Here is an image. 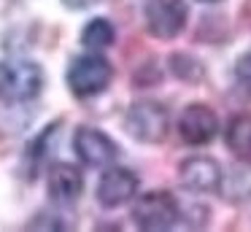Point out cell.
Segmentation results:
<instances>
[{
    "mask_svg": "<svg viewBox=\"0 0 251 232\" xmlns=\"http://www.w3.org/2000/svg\"><path fill=\"white\" fill-rule=\"evenodd\" d=\"M138 194V176L127 167H108L98 181V203L103 208L130 203Z\"/></svg>",
    "mask_w": 251,
    "mask_h": 232,
    "instance_id": "8",
    "label": "cell"
},
{
    "mask_svg": "<svg viewBox=\"0 0 251 232\" xmlns=\"http://www.w3.org/2000/svg\"><path fill=\"white\" fill-rule=\"evenodd\" d=\"M73 149H76L78 159L89 167H111L119 156L116 143L103 129L95 127H78L76 135H73Z\"/></svg>",
    "mask_w": 251,
    "mask_h": 232,
    "instance_id": "6",
    "label": "cell"
},
{
    "mask_svg": "<svg viewBox=\"0 0 251 232\" xmlns=\"http://www.w3.org/2000/svg\"><path fill=\"white\" fill-rule=\"evenodd\" d=\"M146 30L154 38H176L186 27V8L184 0H149L146 3Z\"/></svg>",
    "mask_w": 251,
    "mask_h": 232,
    "instance_id": "5",
    "label": "cell"
},
{
    "mask_svg": "<svg viewBox=\"0 0 251 232\" xmlns=\"http://www.w3.org/2000/svg\"><path fill=\"white\" fill-rule=\"evenodd\" d=\"M49 197L57 205H71L81 197L84 192V176L78 173L76 165H68V162H57L49 170Z\"/></svg>",
    "mask_w": 251,
    "mask_h": 232,
    "instance_id": "10",
    "label": "cell"
},
{
    "mask_svg": "<svg viewBox=\"0 0 251 232\" xmlns=\"http://www.w3.org/2000/svg\"><path fill=\"white\" fill-rule=\"evenodd\" d=\"M44 89V68L33 59H0V100L8 105L30 103Z\"/></svg>",
    "mask_w": 251,
    "mask_h": 232,
    "instance_id": "1",
    "label": "cell"
},
{
    "mask_svg": "<svg viewBox=\"0 0 251 232\" xmlns=\"http://www.w3.org/2000/svg\"><path fill=\"white\" fill-rule=\"evenodd\" d=\"M224 140L238 159H251V113H238L229 119Z\"/></svg>",
    "mask_w": 251,
    "mask_h": 232,
    "instance_id": "12",
    "label": "cell"
},
{
    "mask_svg": "<svg viewBox=\"0 0 251 232\" xmlns=\"http://www.w3.org/2000/svg\"><path fill=\"white\" fill-rule=\"evenodd\" d=\"M116 38V30L114 25H111L108 19H89L87 25H84L81 30V46L89 49V52H103V49H108L111 43H114Z\"/></svg>",
    "mask_w": 251,
    "mask_h": 232,
    "instance_id": "13",
    "label": "cell"
},
{
    "mask_svg": "<svg viewBox=\"0 0 251 232\" xmlns=\"http://www.w3.org/2000/svg\"><path fill=\"white\" fill-rule=\"evenodd\" d=\"M111 78H114V68L105 57H100V52L81 54L68 68V89L78 100H89V97L105 92Z\"/></svg>",
    "mask_w": 251,
    "mask_h": 232,
    "instance_id": "2",
    "label": "cell"
},
{
    "mask_svg": "<svg viewBox=\"0 0 251 232\" xmlns=\"http://www.w3.org/2000/svg\"><path fill=\"white\" fill-rule=\"evenodd\" d=\"M219 132V116L208 105H189L178 116V135L186 146H205Z\"/></svg>",
    "mask_w": 251,
    "mask_h": 232,
    "instance_id": "7",
    "label": "cell"
},
{
    "mask_svg": "<svg viewBox=\"0 0 251 232\" xmlns=\"http://www.w3.org/2000/svg\"><path fill=\"white\" fill-rule=\"evenodd\" d=\"M219 192L229 203H246L251 200V159H240V165L229 167V173H222Z\"/></svg>",
    "mask_w": 251,
    "mask_h": 232,
    "instance_id": "11",
    "label": "cell"
},
{
    "mask_svg": "<svg viewBox=\"0 0 251 232\" xmlns=\"http://www.w3.org/2000/svg\"><path fill=\"white\" fill-rule=\"evenodd\" d=\"M170 116L168 108L154 100H138L125 113V129L138 143H159L168 135Z\"/></svg>",
    "mask_w": 251,
    "mask_h": 232,
    "instance_id": "3",
    "label": "cell"
},
{
    "mask_svg": "<svg viewBox=\"0 0 251 232\" xmlns=\"http://www.w3.org/2000/svg\"><path fill=\"white\" fill-rule=\"evenodd\" d=\"M178 178H181L186 192H195V194L219 192L222 167H219L216 159H211V156H189V159L181 162Z\"/></svg>",
    "mask_w": 251,
    "mask_h": 232,
    "instance_id": "9",
    "label": "cell"
},
{
    "mask_svg": "<svg viewBox=\"0 0 251 232\" xmlns=\"http://www.w3.org/2000/svg\"><path fill=\"white\" fill-rule=\"evenodd\" d=\"M132 221L141 230H149V232L170 230L178 221V203L168 192H149L135 200V205H132Z\"/></svg>",
    "mask_w": 251,
    "mask_h": 232,
    "instance_id": "4",
    "label": "cell"
},
{
    "mask_svg": "<svg viewBox=\"0 0 251 232\" xmlns=\"http://www.w3.org/2000/svg\"><path fill=\"white\" fill-rule=\"evenodd\" d=\"M235 76H238L243 84H251V52H246L243 57L235 62Z\"/></svg>",
    "mask_w": 251,
    "mask_h": 232,
    "instance_id": "14",
    "label": "cell"
},
{
    "mask_svg": "<svg viewBox=\"0 0 251 232\" xmlns=\"http://www.w3.org/2000/svg\"><path fill=\"white\" fill-rule=\"evenodd\" d=\"M62 3H65L68 8H84V5L89 3V0H62Z\"/></svg>",
    "mask_w": 251,
    "mask_h": 232,
    "instance_id": "15",
    "label": "cell"
},
{
    "mask_svg": "<svg viewBox=\"0 0 251 232\" xmlns=\"http://www.w3.org/2000/svg\"><path fill=\"white\" fill-rule=\"evenodd\" d=\"M200 3H222V0H200Z\"/></svg>",
    "mask_w": 251,
    "mask_h": 232,
    "instance_id": "16",
    "label": "cell"
}]
</instances>
